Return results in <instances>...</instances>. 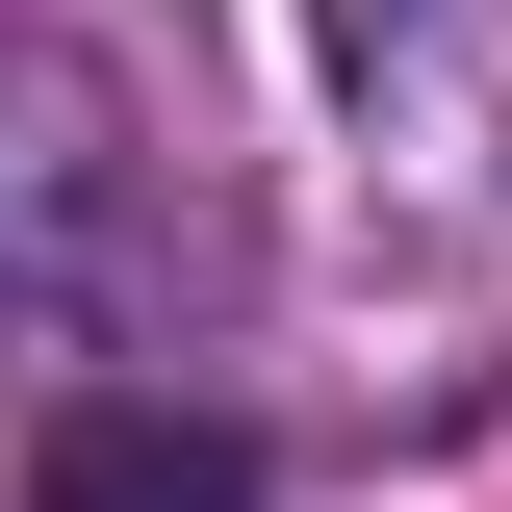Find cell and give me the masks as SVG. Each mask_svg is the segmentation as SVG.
I'll list each match as a JSON object with an SVG mask.
<instances>
[{"mask_svg":"<svg viewBox=\"0 0 512 512\" xmlns=\"http://www.w3.org/2000/svg\"><path fill=\"white\" fill-rule=\"evenodd\" d=\"M26 512H256V436H205V410H52L26 436Z\"/></svg>","mask_w":512,"mask_h":512,"instance_id":"cell-1","label":"cell"},{"mask_svg":"<svg viewBox=\"0 0 512 512\" xmlns=\"http://www.w3.org/2000/svg\"><path fill=\"white\" fill-rule=\"evenodd\" d=\"M410 26H436V0H308V52H333V77H384Z\"/></svg>","mask_w":512,"mask_h":512,"instance_id":"cell-2","label":"cell"}]
</instances>
